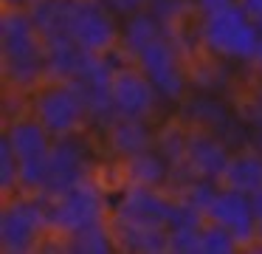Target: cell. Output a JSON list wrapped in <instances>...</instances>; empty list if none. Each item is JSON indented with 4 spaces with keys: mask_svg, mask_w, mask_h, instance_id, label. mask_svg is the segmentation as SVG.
<instances>
[{
    "mask_svg": "<svg viewBox=\"0 0 262 254\" xmlns=\"http://www.w3.org/2000/svg\"><path fill=\"white\" fill-rule=\"evenodd\" d=\"M133 62L152 79V85L158 88L161 99L166 105L178 107V102L192 90V85H189V62L175 45V40L169 37V31L155 37L149 45H144Z\"/></svg>",
    "mask_w": 262,
    "mask_h": 254,
    "instance_id": "obj_8",
    "label": "cell"
},
{
    "mask_svg": "<svg viewBox=\"0 0 262 254\" xmlns=\"http://www.w3.org/2000/svg\"><path fill=\"white\" fill-rule=\"evenodd\" d=\"M17 172H20L17 152L0 135V189H3V195H14L17 192Z\"/></svg>",
    "mask_w": 262,
    "mask_h": 254,
    "instance_id": "obj_29",
    "label": "cell"
},
{
    "mask_svg": "<svg viewBox=\"0 0 262 254\" xmlns=\"http://www.w3.org/2000/svg\"><path fill=\"white\" fill-rule=\"evenodd\" d=\"M231 62H223L217 56L200 54L189 62V85L192 90H209V93H226L234 85L231 79Z\"/></svg>",
    "mask_w": 262,
    "mask_h": 254,
    "instance_id": "obj_22",
    "label": "cell"
},
{
    "mask_svg": "<svg viewBox=\"0 0 262 254\" xmlns=\"http://www.w3.org/2000/svg\"><path fill=\"white\" fill-rule=\"evenodd\" d=\"M248 68L256 73V76H262V37H259V45H256V51H254V60L248 62Z\"/></svg>",
    "mask_w": 262,
    "mask_h": 254,
    "instance_id": "obj_36",
    "label": "cell"
},
{
    "mask_svg": "<svg viewBox=\"0 0 262 254\" xmlns=\"http://www.w3.org/2000/svg\"><path fill=\"white\" fill-rule=\"evenodd\" d=\"M3 139L14 147L20 161H23V158L48 155V150H51V144H54V135L37 122V116L31 110L23 113V116H17V119H9L6 127H3Z\"/></svg>",
    "mask_w": 262,
    "mask_h": 254,
    "instance_id": "obj_16",
    "label": "cell"
},
{
    "mask_svg": "<svg viewBox=\"0 0 262 254\" xmlns=\"http://www.w3.org/2000/svg\"><path fill=\"white\" fill-rule=\"evenodd\" d=\"M237 0H194V11L198 14H211V11H220L226 6H234Z\"/></svg>",
    "mask_w": 262,
    "mask_h": 254,
    "instance_id": "obj_33",
    "label": "cell"
},
{
    "mask_svg": "<svg viewBox=\"0 0 262 254\" xmlns=\"http://www.w3.org/2000/svg\"><path fill=\"white\" fill-rule=\"evenodd\" d=\"M172 201H175V195L164 186L121 184L119 195L113 201L110 220H124V223H141V226H166Z\"/></svg>",
    "mask_w": 262,
    "mask_h": 254,
    "instance_id": "obj_11",
    "label": "cell"
},
{
    "mask_svg": "<svg viewBox=\"0 0 262 254\" xmlns=\"http://www.w3.org/2000/svg\"><path fill=\"white\" fill-rule=\"evenodd\" d=\"M178 116L189 124V127L211 130L220 139L237 150L243 144H251V133L254 130L243 122L237 105H228L223 93H209V90H189L181 102H178Z\"/></svg>",
    "mask_w": 262,
    "mask_h": 254,
    "instance_id": "obj_6",
    "label": "cell"
},
{
    "mask_svg": "<svg viewBox=\"0 0 262 254\" xmlns=\"http://www.w3.org/2000/svg\"><path fill=\"white\" fill-rule=\"evenodd\" d=\"M48 237L46 195H6L0 209V248L6 254H31L40 251Z\"/></svg>",
    "mask_w": 262,
    "mask_h": 254,
    "instance_id": "obj_4",
    "label": "cell"
},
{
    "mask_svg": "<svg viewBox=\"0 0 262 254\" xmlns=\"http://www.w3.org/2000/svg\"><path fill=\"white\" fill-rule=\"evenodd\" d=\"M254 141H256V144H259V150H262V133H259V135H256V139H254Z\"/></svg>",
    "mask_w": 262,
    "mask_h": 254,
    "instance_id": "obj_38",
    "label": "cell"
},
{
    "mask_svg": "<svg viewBox=\"0 0 262 254\" xmlns=\"http://www.w3.org/2000/svg\"><path fill=\"white\" fill-rule=\"evenodd\" d=\"M155 119H133V116H116L104 130H99L96 141L102 152L113 161H124V158L144 152L155 147Z\"/></svg>",
    "mask_w": 262,
    "mask_h": 254,
    "instance_id": "obj_12",
    "label": "cell"
},
{
    "mask_svg": "<svg viewBox=\"0 0 262 254\" xmlns=\"http://www.w3.org/2000/svg\"><path fill=\"white\" fill-rule=\"evenodd\" d=\"M200 226H166L169 254H200Z\"/></svg>",
    "mask_w": 262,
    "mask_h": 254,
    "instance_id": "obj_31",
    "label": "cell"
},
{
    "mask_svg": "<svg viewBox=\"0 0 262 254\" xmlns=\"http://www.w3.org/2000/svg\"><path fill=\"white\" fill-rule=\"evenodd\" d=\"M91 51H85L74 37L46 45V76L54 82H74L91 62Z\"/></svg>",
    "mask_w": 262,
    "mask_h": 254,
    "instance_id": "obj_18",
    "label": "cell"
},
{
    "mask_svg": "<svg viewBox=\"0 0 262 254\" xmlns=\"http://www.w3.org/2000/svg\"><path fill=\"white\" fill-rule=\"evenodd\" d=\"M254 201V218H256V235H259V246H262V189L251 195Z\"/></svg>",
    "mask_w": 262,
    "mask_h": 254,
    "instance_id": "obj_35",
    "label": "cell"
},
{
    "mask_svg": "<svg viewBox=\"0 0 262 254\" xmlns=\"http://www.w3.org/2000/svg\"><path fill=\"white\" fill-rule=\"evenodd\" d=\"M166 31V26L152 14L149 9L133 11V14L121 17V40H119V56L121 60H136V54L149 45L155 37Z\"/></svg>",
    "mask_w": 262,
    "mask_h": 254,
    "instance_id": "obj_19",
    "label": "cell"
},
{
    "mask_svg": "<svg viewBox=\"0 0 262 254\" xmlns=\"http://www.w3.org/2000/svg\"><path fill=\"white\" fill-rule=\"evenodd\" d=\"M237 3L245 9V14H248L251 20H256L262 26V0H237Z\"/></svg>",
    "mask_w": 262,
    "mask_h": 254,
    "instance_id": "obj_34",
    "label": "cell"
},
{
    "mask_svg": "<svg viewBox=\"0 0 262 254\" xmlns=\"http://www.w3.org/2000/svg\"><path fill=\"white\" fill-rule=\"evenodd\" d=\"M34 3L37 0H3V6H9V9H29Z\"/></svg>",
    "mask_w": 262,
    "mask_h": 254,
    "instance_id": "obj_37",
    "label": "cell"
},
{
    "mask_svg": "<svg viewBox=\"0 0 262 254\" xmlns=\"http://www.w3.org/2000/svg\"><path fill=\"white\" fill-rule=\"evenodd\" d=\"M96 150H102V147L91 135V130L54 139L51 150H48L46 195H57V192H65L88 178H96V167H99Z\"/></svg>",
    "mask_w": 262,
    "mask_h": 254,
    "instance_id": "obj_7",
    "label": "cell"
},
{
    "mask_svg": "<svg viewBox=\"0 0 262 254\" xmlns=\"http://www.w3.org/2000/svg\"><path fill=\"white\" fill-rule=\"evenodd\" d=\"M48 186V155L23 158L17 172V192L26 195H46Z\"/></svg>",
    "mask_w": 262,
    "mask_h": 254,
    "instance_id": "obj_25",
    "label": "cell"
},
{
    "mask_svg": "<svg viewBox=\"0 0 262 254\" xmlns=\"http://www.w3.org/2000/svg\"><path fill=\"white\" fill-rule=\"evenodd\" d=\"M110 226H113L119 251H130V254L169 251V231H166V226H141V223H124V220H110Z\"/></svg>",
    "mask_w": 262,
    "mask_h": 254,
    "instance_id": "obj_17",
    "label": "cell"
},
{
    "mask_svg": "<svg viewBox=\"0 0 262 254\" xmlns=\"http://www.w3.org/2000/svg\"><path fill=\"white\" fill-rule=\"evenodd\" d=\"M29 110L34 113L37 122H40L54 139L91 130L85 99H82V93L76 90L74 82H54V79H46L34 93H29Z\"/></svg>",
    "mask_w": 262,
    "mask_h": 254,
    "instance_id": "obj_5",
    "label": "cell"
},
{
    "mask_svg": "<svg viewBox=\"0 0 262 254\" xmlns=\"http://www.w3.org/2000/svg\"><path fill=\"white\" fill-rule=\"evenodd\" d=\"M68 31L91 54H116L121 40V17L104 0H71Z\"/></svg>",
    "mask_w": 262,
    "mask_h": 254,
    "instance_id": "obj_9",
    "label": "cell"
},
{
    "mask_svg": "<svg viewBox=\"0 0 262 254\" xmlns=\"http://www.w3.org/2000/svg\"><path fill=\"white\" fill-rule=\"evenodd\" d=\"M0 65L9 90L34 93L46 82V40L37 31L29 9H9L0 14Z\"/></svg>",
    "mask_w": 262,
    "mask_h": 254,
    "instance_id": "obj_1",
    "label": "cell"
},
{
    "mask_svg": "<svg viewBox=\"0 0 262 254\" xmlns=\"http://www.w3.org/2000/svg\"><path fill=\"white\" fill-rule=\"evenodd\" d=\"M239 248L243 246L226 226L206 218V223L200 226V254H234Z\"/></svg>",
    "mask_w": 262,
    "mask_h": 254,
    "instance_id": "obj_27",
    "label": "cell"
},
{
    "mask_svg": "<svg viewBox=\"0 0 262 254\" xmlns=\"http://www.w3.org/2000/svg\"><path fill=\"white\" fill-rule=\"evenodd\" d=\"M104 3H107L110 9H113L116 14H119V17H127V14H133V11L147 9L149 0H104Z\"/></svg>",
    "mask_w": 262,
    "mask_h": 254,
    "instance_id": "obj_32",
    "label": "cell"
},
{
    "mask_svg": "<svg viewBox=\"0 0 262 254\" xmlns=\"http://www.w3.org/2000/svg\"><path fill=\"white\" fill-rule=\"evenodd\" d=\"M189 124L181 116L169 119V122L158 124V133H155V150L172 164V167H181L186 161V144H189Z\"/></svg>",
    "mask_w": 262,
    "mask_h": 254,
    "instance_id": "obj_24",
    "label": "cell"
},
{
    "mask_svg": "<svg viewBox=\"0 0 262 254\" xmlns=\"http://www.w3.org/2000/svg\"><path fill=\"white\" fill-rule=\"evenodd\" d=\"M198 37L203 54L231 65H248L259 45L262 26L251 20L239 3H234L211 14H198Z\"/></svg>",
    "mask_w": 262,
    "mask_h": 254,
    "instance_id": "obj_2",
    "label": "cell"
},
{
    "mask_svg": "<svg viewBox=\"0 0 262 254\" xmlns=\"http://www.w3.org/2000/svg\"><path fill=\"white\" fill-rule=\"evenodd\" d=\"M29 14L34 20L37 31L42 34L46 45L68 40V17H71V0H37L34 6H29Z\"/></svg>",
    "mask_w": 262,
    "mask_h": 254,
    "instance_id": "obj_21",
    "label": "cell"
},
{
    "mask_svg": "<svg viewBox=\"0 0 262 254\" xmlns=\"http://www.w3.org/2000/svg\"><path fill=\"white\" fill-rule=\"evenodd\" d=\"M237 110H239V116H243V122L259 135L262 133V79L251 90H245V93L239 96Z\"/></svg>",
    "mask_w": 262,
    "mask_h": 254,
    "instance_id": "obj_30",
    "label": "cell"
},
{
    "mask_svg": "<svg viewBox=\"0 0 262 254\" xmlns=\"http://www.w3.org/2000/svg\"><path fill=\"white\" fill-rule=\"evenodd\" d=\"M59 240V251H71V254H110L119 251V243H116L113 226L107 223H96L91 229H82L76 235L68 237H57Z\"/></svg>",
    "mask_w": 262,
    "mask_h": 254,
    "instance_id": "obj_23",
    "label": "cell"
},
{
    "mask_svg": "<svg viewBox=\"0 0 262 254\" xmlns=\"http://www.w3.org/2000/svg\"><path fill=\"white\" fill-rule=\"evenodd\" d=\"M231 152H234V147L228 144L226 139H220L217 133L192 127V130H189L186 161H183V164L192 169V175L220 181L223 178V169H226L228 158H231Z\"/></svg>",
    "mask_w": 262,
    "mask_h": 254,
    "instance_id": "obj_14",
    "label": "cell"
},
{
    "mask_svg": "<svg viewBox=\"0 0 262 254\" xmlns=\"http://www.w3.org/2000/svg\"><path fill=\"white\" fill-rule=\"evenodd\" d=\"M110 96H113L116 116L158 119L161 105H166V102L161 99L158 88L152 85V79H149L133 60H121L119 65H116Z\"/></svg>",
    "mask_w": 262,
    "mask_h": 254,
    "instance_id": "obj_10",
    "label": "cell"
},
{
    "mask_svg": "<svg viewBox=\"0 0 262 254\" xmlns=\"http://www.w3.org/2000/svg\"><path fill=\"white\" fill-rule=\"evenodd\" d=\"M110 214H113V201L107 195V186H102L96 178H88L57 195H46V218L51 237H68L96 223H107Z\"/></svg>",
    "mask_w": 262,
    "mask_h": 254,
    "instance_id": "obj_3",
    "label": "cell"
},
{
    "mask_svg": "<svg viewBox=\"0 0 262 254\" xmlns=\"http://www.w3.org/2000/svg\"><path fill=\"white\" fill-rule=\"evenodd\" d=\"M206 218L214 220V223H220V226H226V229L237 237V243L243 248L259 246L256 218H254V201H251V195H245V192L220 186V192H217V198H214V203H211V209H209Z\"/></svg>",
    "mask_w": 262,
    "mask_h": 254,
    "instance_id": "obj_13",
    "label": "cell"
},
{
    "mask_svg": "<svg viewBox=\"0 0 262 254\" xmlns=\"http://www.w3.org/2000/svg\"><path fill=\"white\" fill-rule=\"evenodd\" d=\"M172 164L161 155L155 147L121 161V181L124 184H141V186H164L169 184Z\"/></svg>",
    "mask_w": 262,
    "mask_h": 254,
    "instance_id": "obj_20",
    "label": "cell"
},
{
    "mask_svg": "<svg viewBox=\"0 0 262 254\" xmlns=\"http://www.w3.org/2000/svg\"><path fill=\"white\" fill-rule=\"evenodd\" d=\"M220 186H223L220 181H211V178H200V175H194L186 186H181V189L175 192V198L186 201L189 206H194L200 214H209V209H211V203H214Z\"/></svg>",
    "mask_w": 262,
    "mask_h": 254,
    "instance_id": "obj_26",
    "label": "cell"
},
{
    "mask_svg": "<svg viewBox=\"0 0 262 254\" xmlns=\"http://www.w3.org/2000/svg\"><path fill=\"white\" fill-rule=\"evenodd\" d=\"M147 9L152 11L166 28L198 17V11H194V0H149Z\"/></svg>",
    "mask_w": 262,
    "mask_h": 254,
    "instance_id": "obj_28",
    "label": "cell"
},
{
    "mask_svg": "<svg viewBox=\"0 0 262 254\" xmlns=\"http://www.w3.org/2000/svg\"><path fill=\"white\" fill-rule=\"evenodd\" d=\"M220 184L228 186V189L245 192V195H254V192L262 189V150L256 141L243 144L231 152Z\"/></svg>",
    "mask_w": 262,
    "mask_h": 254,
    "instance_id": "obj_15",
    "label": "cell"
}]
</instances>
